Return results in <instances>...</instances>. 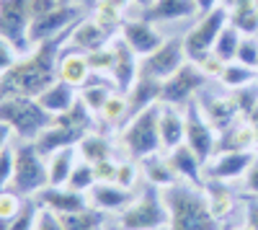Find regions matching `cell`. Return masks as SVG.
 Listing matches in <instances>:
<instances>
[{"instance_id":"cell-1","label":"cell","mask_w":258,"mask_h":230,"mask_svg":"<svg viewBox=\"0 0 258 230\" xmlns=\"http://www.w3.org/2000/svg\"><path fill=\"white\" fill-rule=\"evenodd\" d=\"M70 31L41 41V44H36L29 52L21 54L16 65L6 75H0V98L3 96H31V98H36L44 88H49L57 80V62H59L64 44H68Z\"/></svg>"},{"instance_id":"cell-2","label":"cell","mask_w":258,"mask_h":230,"mask_svg":"<svg viewBox=\"0 0 258 230\" xmlns=\"http://www.w3.org/2000/svg\"><path fill=\"white\" fill-rule=\"evenodd\" d=\"M168 204V230H222V222L212 215L207 197L199 186L191 184H173L163 189Z\"/></svg>"},{"instance_id":"cell-3","label":"cell","mask_w":258,"mask_h":230,"mask_svg":"<svg viewBox=\"0 0 258 230\" xmlns=\"http://www.w3.org/2000/svg\"><path fill=\"white\" fill-rule=\"evenodd\" d=\"M52 114L31 96H3L0 98V124L18 137L34 142L52 124Z\"/></svg>"},{"instance_id":"cell-4","label":"cell","mask_w":258,"mask_h":230,"mask_svg":"<svg viewBox=\"0 0 258 230\" xmlns=\"http://www.w3.org/2000/svg\"><path fill=\"white\" fill-rule=\"evenodd\" d=\"M160 106L163 103H153L147 106L145 111L135 114L129 119L121 132H119V140H121V148L126 153V158L132 160H145L150 155H158L163 153V145H160Z\"/></svg>"},{"instance_id":"cell-5","label":"cell","mask_w":258,"mask_h":230,"mask_svg":"<svg viewBox=\"0 0 258 230\" xmlns=\"http://www.w3.org/2000/svg\"><path fill=\"white\" fill-rule=\"evenodd\" d=\"M124 230H168L170 215L163 197V189L145 184V189L135 197V202L116 217Z\"/></svg>"},{"instance_id":"cell-6","label":"cell","mask_w":258,"mask_h":230,"mask_svg":"<svg viewBox=\"0 0 258 230\" xmlns=\"http://www.w3.org/2000/svg\"><path fill=\"white\" fill-rule=\"evenodd\" d=\"M44 186H49V171H47V155H41L36 142L21 140L16 145V171L8 189L18 192L21 197L34 199Z\"/></svg>"},{"instance_id":"cell-7","label":"cell","mask_w":258,"mask_h":230,"mask_svg":"<svg viewBox=\"0 0 258 230\" xmlns=\"http://www.w3.org/2000/svg\"><path fill=\"white\" fill-rule=\"evenodd\" d=\"M230 24V13L225 6H217L209 13L197 16V24H194L186 34H183V44H186V54L188 60H197L204 52H212L214 41L222 34V29Z\"/></svg>"},{"instance_id":"cell-8","label":"cell","mask_w":258,"mask_h":230,"mask_svg":"<svg viewBox=\"0 0 258 230\" xmlns=\"http://www.w3.org/2000/svg\"><path fill=\"white\" fill-rule=\"evenodd\" d=\"M207 75L188 60L183 68H178L170 78L163 80V93L160 103H170V106H186L194 98H199V93L207 86Z\"/></svg>"},{"instance_id":"cell-9","label":"cell","mask_w":258,"mask_h":230,"mask_svg":"<svg viewBox=\"0 0 258 230\" xmlns=\"http://www.w3.org/2000/svg\"><path fill=\"white\" fill-rule=\"evenodd\" d=\"M183 114H186V145L199 155V160L207 165V160L217 153V130L207 122L202 106H199V98H194L191 103L183 106Z\"/></svg>"},{"instance_id":"cell-10","label":"cell","mask_w":258,"mask_h":230,"mask_svg":"<svg viewBox=\"0 0 258 230\" xmlns=\"http://www.w3.org/2000/svg\"><path fill=\"white\" fill-rule=\"evenodd\" d=\"M83 11L78 3H64L57 6L52 13H44L39 18H31V26H29V47H36L47 39H54L59 34H68L78 21L83 18Z\"/></svg>"},{"instance_id":"cell-11","label":"cell","mask_w":258,"mask_h":230,"mask_svg":"<svg viewBox=\"0 0 258 230\" xmlns=\"http://www.w3.org/2000/svg\"><path fill=\"white\" fill-rule=\"evenodd\" d=\"M186 62H188V54H186L183 36H170L153 54H147L145 60H140V75L165 80V78L173 75L178 68H183Z\"/></svg>"},{"instance_id":"cell-12","label":"cell","mask_w":258,"mask_h":230,"mask_svg":"<svg viewBox=\"0 0 258 230\" xmlns=\"http://www.w3.org/2000/svg\"><path fill=\"white\" fill-rule=\"evenodd\" d=\"M29 26H31V11L29 0H0V36L24 54L29 52Z\"/></svg>"},{"instance_id":"cell-13","label":"cell","mask_w":258,"mask_h":230,"mask_svg":"<svg viewBox=\"0 0 258 230\" xmlns=\"http://www.w3.org/2000/svg\"><path fill=\"white\" fill-rule=\"evenodd\" d=\"M255 155H258V150H220L207 160L204 176L214 179V181H227V184L245 179Z\"/></svg>"},{"instance_id":"cell-14","label":"cell","mask_w":258,"mask_h":230,"mask_svg":"<svg viewBox=\"0 0 258 230\" xmlns=\"http://www.w3.org/2000/svg\"><path fill=\"white\" fill-rule=\"evenodd\" d=\"M119 36L126 41V47L132 49L140 60H145L147 54H153L165 41L160 29H155L153 21H147V18H129V21H124L121 29H119Z\"/></svg>"},{"instance_id":"cell-15","label":"cell","mask_w":258,"mask_h":230,"mask_svg":"<svg viewBox=\"0 0 258 230\" xmlns=\"http://www.w3.org/2000/svg\"><path fill=\"white\" fill-rule=\"evenodd\" d=\"M199 106L207 117V122L212 124L217 135H222L227 127H232L238 119H243L240 109H238V101H235L232 93L227 96H217V93H199Z\"/></svg>"},{"instance_id":"cell-16","label":"cell","mask_w":258,"mask_h":230,"mask_svg":"<svg viewBox=\"0 0 258 230\" xmlns=\"http://www.w3.org/2000/svg\"><path fill=\"white\" fill-rule=\"evenodd\" d=\"M111 47H114V68H111L109 78L114 80L119 93H126L135 86V80L140 78V57L126 47V41L119 34L111 39Z\"/></svg>"},{"instance_id":"cell-17","label":"cell","mask_w":258,"mask_h":230,"mask_svg":"<svg viewBox=\"0 0 258 230\" xmlns=\"http://www.w3.org/2000/svg\"><path fill=\"white\" fill-rule=\"evenodd\" d=\"M135 197L137 194L132 189H124L119 184H106V181H96L93 189L88 192L91 207L101 210L103 215H116V217L135 202Z\"/></svg>"},{"instance_id":"cell-18","label":"cell","mask_w":258,"mask_h":230,"mask_svg":"<svg viewBox=\"0 0 258 230\" xmlns=\"http://www.w3.org/2000/svg\"><path fill=\"white\" fill-rule=\"evenodd\" d=\"M34 199L41 207L57 212V215H73V212H83V210H88V207H91L88 194L73 192L70 186H44V189H41Z\"/></svg>"},{"instance_id":"cell-19","label":"cell","mask_w":258,"mask_h":230,"mask_svg":"<svg viewBox=\"0 0 258 230\" xmlns=\"http://www.w3.org/2000/svg\"><path fill=\"white\" fill-rule=\"evenodd\" d=\"M114 36H116V34H111L109 29H103L93 16H83L78 24L73 26L70 36H68V47L80 49V52L88 54V52H93V49L106 47Z\"/></svg>"},{"instance_id":"cell-20","label":"cell","mask_w":258,"mask_h":230,"mask_svg":"<svg viewBox=\"0 0 258 230\" xmlns=\"http://www.w3.org/2000/svg\"><path fill=\"white\" fill-rule=\"evenodd\" d=\"M163 155H165L168 165L173 168V174L178 176V181L191 184V186H199V189L204 186V181H207V176H204V163L199 160V155L194 153L186 142L178 145V148H173V150L163 153Z\"/></svg>"},{"instance_id":"cell-21","label":"cell","mask_w":258,"mask_h":230,"mask_svg":"<svg viewBox=\"0 0 258 230\" xmlns=\"http://www.w3.org/2000/svg\"><path fill=\"white\" fill-rule=\"evenodd\" d=\"M57 78H59L62 83H68V86H73V88L80 91L85 83L93 78L88 54L64 44V49H62V54H59V62H57Z\"/></svg>"},{"instance_id":"cell-22","label":"cell","mask_w":258,"mask_h":230,"mask_svg":"<svg viewBox=\"0 0 258 230\" xmlns=\"http://www.w3.org/2000/svg\"><path fill=\"white\" fill-rule=\"evenodd\" d=\"M88 132L75 130V127H70V124H62L59 119H52V124L34 142H36V148L41 150V155H52V153H57L62 148H78V142Z\"/></svg>"},{"instance_id":"cell-23","label":"cell","mask_w":258,"mask_h":230,"mask_svg":"<svg viewBox=\"0 0 258 230\" xmlns=\"http://www.w3.org/2000/svg\"><path fill=\"white\" fill-rule=\"evenodd\" d=\"M158 127H160L163 153L183 145L186 142V114H183V106H170V103H163Z\"/></svg>"},{"instance_id":"cell-24","label":"cell","mask_w":258,"mask_h":230,"mask_svg":"<svg viewBox=\"0 0 258 230\" xmlns=\"http://www.w3.org/2000/svg\"><path fill=\"white\" fill-rule=\"evenodd\" d=\"M202 192L207 197V204L212 215L217 217L220 222L230 220V215L235 212V204H238V197H235V192L227 186V181H214V179H207Z\"/></svg>"},{"instance_id":"cell-25","label":"cell","mask_w":258,"mask_h":230,"mask_svg":"<svg viewBox=\"0 0 258 230\" xmlns=\"http://www.w3.org/2000/svg\"><path fill=\"white\" fill-rule=\"evenodd\" d=\"M194 16H199L197 0H155L150 8H145L142 18L160 24V21H186Z\"/></svg>"},{"instance_id":"cell-26","label":"cell","mask_w":258,"mask_h":230,"mask_svg":"<svg viewBox=\"0 0 258 230\" xmlns=\"http://www.w3.org/2000/svg\"><path fill=\"white\" fill-rule=\"evenodd\" d=\"M80 96H78V88H73V86H68V83H62L59 78L52 83L49 88H44L39 96H36V101L44 106V111H49L52 117H59V114H64V111H70L73 106H75V101H78Z\"/></svg>"},{"instance_id":"cell-27","label":"cell","mask_w":258,"mask_h":230,"mask_svg":"<svg viewBox=\"0 0 258 230\" xmlns=\"http://www.w3.org/2000/svg\"><path fill=\"white\" fill-rule=\"evenodd\" d=\"M220 150H258V135H255V127L250 124V119H238L227 127L220 140H217V153Z\"/></svg>"},{"instance_id":"cell-28","label":"cell","mask_w":258,"mask_h":230,"mask_svg":"<svg viewBox=\"0 0 258 230\" xmlns=\"http://www.w3.org/2000/svg\"><path fill=\"white\" fill-rule=\"evenodd\" d=\"M160 93H163V80L140 75L135 80V86L126 91V101H129V111H132V117L145 111L147 106H153V103H160Z\"/></svg>"},{"instance_id":"cell-29","label":"cell","mask_w":258,"mask_h":230,"mask_svg":"<svg viewBox=\"0 0 258 230\" xmlns=\"http://www.w3.org/2000/svg\"><path fill=\"white\" fill-rule=\"evenodd\" d=\"M114 91H116V86H114L111 78H106V75H93V78L78 91V96H80V101L85 103V106L91 109V114L98 119L101 109L106 106V101L111 98Z\"/></svg>"},{"instance_id":"cell-30","label":"cell","mask_w":258,"mask_h":230,"mask_svg":"<svg viewBox=\"0 0 258 230\" xmlns=\"http://www.w3.org/2000/svg\"><path fill=\"white\" fill-rule=\"evenodd\" d=\"M80 160L78 148H62L52 155H47V171H49V186H68L75 163Z\"/></svg>"},{"instance_id":"cell-31","label":"cell","mask_w":258,"mask_h":230,"mask_svg":"<svg viewBox=\"0 0 258 230\" xmlns=\"http://www.w3.org/2000/svg\"><path fill=\"white\" fill-rule=\"evenodd\" d=\"M140 168H142V179H145V184H153V186H158V189H165V186L178 184V176H176L173 168L168 165V160H165L163 153L150 155V158L140 160Z\"/></svg>"},{"instance_id":"cell-32","label":"cell","mask_w":258,"mask_h":230,"mask_svg":"<svg viewBox=\"0 0 258 230\" xmlns=\"http://www.w3.org/2000/svg\"><path fill=\"white\" fill-rule=\"evenodd\" d=\"M78 155H80V160H85V163H101V160H109V158H114V142L106 137V135H101V132H88L80 142H78Z\"/></svg>"},{"instance_id":"cell-33","label":"cell","mask_w":258,"mask_h":230,"mask_svg":"<svg viewBox=\"0 0 258 230\" xmlns=\"http://www.w3.org/2000/svg\"><path fill=\"white\" fill-rule=\"evenodd\" d=\"M227 13H230V26H235L243 36L258 34V0H245V3L230 8Z\"/></svg>"},{"instance_id":"cell-34","label":"cell","mask_w":258,"mask_h":230,"mask_svg":"<svg viewBox=\"0 0 258 230\" xmlns=\"http://www.w3.org/2000/svg\"><path fill=\"white\" fill-rule=\"evenodd\" d=\"M132 119V111H129V101H126V93H119V91H114L111 93V98L106 101V106L101 109V114H98V122H103V124H109V127H124V124Z\"/></svg>"},{"instance_id":"cell-35","label":"cell","mask_w":258,"mask_h":230,"mask_svg":"<svg viewBox=\"0 0 258 230\" xmlns=\"http://www.w3.org/2000/svg\"><path fill=\"white\" fill-rule=\"evenodd\" d=\"M220 83L227 91H240V88H248L253 83H258V70L240 65V62H227L220 75Z\"/></svg>"},{"instance_id":"cell-36","label":"cell","mask_w":258,"mask_h":230,"mask_svg":"<svg viewBox=\"0 0 258 230\" xmlns=\"http://www.w3.org/2000/svg\"><path fill=\"white\" fill-rule=\"evenodd\" d=\"M64 230H98L103 225V212L96 207H88L83 212H73V215H59Z\"/></svg>"},{"instance_id":"cell-37","label":"cell","mask_w":258,"mask_h":230,"mask_svg":"<svg viewBox=\"0 0 258 230\" xmlns=\"http://www.w3.org/2000/svg\"><path fill=\"white\" fill-rule=\"evenodd\" d=\"M240 39H243V34L235 29V26H225L222 29V34L217 36V41H214V47H212V52L217 54L222 62H232L235 57H238V47H240Z\"/></svg>"},{"instance_id":"cell-38","label":"cell","mask_w":258,"mask_h":230,"mask_svg":"<svg viewBox=\"0 0 258 230\" xmlns=\"http://www.w3.org/2000/svg\"><path fill=\"white\" fill-rule=\"evenodd\" d=\"M96 168H93V163H85V160H78L75 163V168H73V176L68 181V186L73 192H83V194H88L93 189V184H96Z\"/></svg>"},{"instance_id":"cell-39","label":"cell","mask_w":258,"mask_h":230,"mask_svg":"<svg viewBox=\"0 0 258 230\" xmlns=\"http://www.w3.org/2000/svg\"><path fill=\"white\" fill-rule=\"evenodd\" d=\"M24 204H26V197H21L18 192H13V189L0 192V222L8 225L21 210H24Z\"/></svg>"},{"instance_id":"cell-40","label":"cell","mask_w":258,"mask_h":230,"mask_svg":"<svg viewBox=\"0 0 258 230\" xmlns=\"http://www.w3.org/2000/svg\"><path fill=\"white\" fill-rule=\"evenodd\" d=\"M88 62H91L93 75H106L109 78V73L114 68V47H111V41L106 47H101V49L88 52Z\"/></svg>"},{"instance_id":"cell-41","label":"cell","mask_w":258,"mask_h":230,"mask_svg":"<svg viewBox=\"0 0 258 230\" xmlns=\"http://www.w3.org/2000/svg\"><path fill=\"white\" fill-rule=\"evenodd\" d=\"M140 176H142L140 163L132 160V158H126V160H119V165H116V181L114 184H119V186H124V189H132L135 192V184L140 181Z\"/></svg>"},{"instance_id":"cell-42","label":"cell","mask_w":258,"mask_h":230,"mask_svg":"<svg viewBox=\"0 0 258 230\" xmlns=\"http://www.w3.org/2000/svg\"><path fill=\"white\" fill-rule=\"evenodd\" d=\"M13 171H16V145L8 142L6 148L0 150V192H6L11 186Z\"/></svg>"},{"instance_id":"cell-43","label":"cell","mask_w":258,"mask_h":230,"mask_svg":"<svg viewBox=\"0 0 258 230\" xmlns=\"http://www.w3.org/2000/svg\"><path fill=\"white\" fill-rule=\"evenodd\" d=\"M36 212H39V202H36V199H26L24 210H21V212L8 222V230H34Z\"/></svg>"},{"instance_id":"cell-44","label":"cell","mask_w":258,"mask_h":230,"mask_svg":"<svg viewBox=\"0 0 258 230\" xmlns=\"http://www.w3.org/2000/svg\"><path fill=\"white\" fill-rule=\"evenodd\" d=\"M232 62H240V65H248V68L258 70V39L255 36H243L240 47H238V57H235Z\"/></svg>"},{"instance_id":"cell-45","label":"cell","mask_w":258,"mask_h":230,"mask_svg":"<svg viewBox=\"0 0 258 230\" xmlns=\"http://www.w3.org/2000/svg\"><path fill=\"white\" fill-rule=\"evenodd\" d=\"M191 62H194V65H197L207 78H217V80H220V75H222V70H225V65H227V62H222L214 52H204V54H199L197 60H191Z\"/></svg>"},{"instance_id":"cell-46","label":"cell","mask_w":258,"mask_h":230,"mask_svg":"<svg viewBox=\"0 0 258 230\" xmlns=\"http://www.w3.org/2000/svg\"><path fill=\"white\" fill-rule=\"evenodd\" d=\"M34 230H64V225H62V217L57 212H52V210H47V207L39 204Z\"/></svg>"},{"instance_id":"cell-47","label":"cell","mask_w":258,"mask_h":230,"mask_svg":"<svg viewBox=\"0 0 258 230\" xmlns=\"http://www.w3.org/2000/svg\"><path fill=\"white\" fill-rule=\"evenodd\" d=\"M18 57H21V52L11 44L8 39H3L0 36V75H6L16 62H18Z\"/></svg>"},{"instance_id":"cell-48","label":"cell","mask_w":258,"mask_h":230,"mask_svg":"<svg viewBox=\"0 0 258 230\" xmlns=\"http://www.w3.org/2000/svg\"><path fill=\"white\" fill-rule=\"evenodd\" d=\"M116 165H119V160H114V158L96 163L93 165V168H96V179L98 181H106V184H114L116 181Z\"/></svg>"},{"instance_id":"cell-49","label":"cell","mask_w":258,"mask_h":230,"mask_svg":"<svg viewBox=\"0 0 258 230\" xmlns=\"http://www.w3.org/2000/svg\"><path fill=\"white\" fill-rule=\"evenodd\" d=\"M243 217L248 230H258V197H248L243 202Z\"/></svg>"},{"instance_id":"cell-50","label":"cell","mask_w":258,"mask_h":230,"mask_svg":"<svg viewBox=\"0 0 258 230\" xmlns=\"http://www.w3.org/2000/svg\"><path fill=\"white\" fill-rule=\"evenodd\" d=\"M57 6H64L59 0H29V11H31V18H39L44 13H52Z\"/></svg>"},{"instance_id":"cell-51","label":"cell","mask_w":258,"mask_h":230,"mask_svg":"<svg viewBox=\"0 0 258 230\" xmlns=\"http://www.w3.org/2000/svg\"><path fill=\"white\" fill-rule=\"evenodd\" d=\"M243 184H245V194H248V197H258V155H255L253 165L248 168Z\"/></svg>"},{"instance_id":"cell-52","label":"cell","mask_w":258,"mask_h":230,"mask_svg":"<svg viewBox=\"0 0 258 230\" xmlns=\"http://www.w3.org/2000/svg\"><path fill=\"white\" fill-rule=\"evenodd\" d=\"M220 6V0H197V8H199V16L202 13H209Z\"/></svg>"},{"instance_id":"cell-53","label":"cell","mask_w":258,"mask_h":230,"mask_svg":"<svg viewBox=\"0 0 258 230\" xmlns=\"http://www.w3.org/2000/svg\"><path fill=\"white\" fill-rule=\"evenodd\" d=\"M11 135H13V132H11V130L6 127V124H0V150H3L6 145L11 142Z\"/></svg>"},{"instance_id":"cell-54","label":"cell","mask_w":258,"mask_h":230,"mask_svg":"<svg viewBox=\"0 0 258 230\" xmlns=\"http://www.w3.org/2000/svg\"><path fill=\"white\" fill-rule=\"evenodd\" d=\"M240 3H245V0H220V6H225L227 11L235 8V6H240Z\"/></svg>"},{"instance_id":"cell-55","label":"cell","mask_w":258,"mask_h":230,"mask_svg":"<svg viewBox=\"0 0 258 230\" xmlns=\"http://www.w3.org/2000/svg\"><path fill=\"white\" fill-rule=\"evenodd\" d=\"M248 119H250V124L255 127V135H258V103H255V109H253V114H250Z\"/></svg>"},{"instance_id":"cell-56","label":"cell","mask_w":258,"mask_h":230,"mask_svg":"<svg viewBox=\"0 0 258 230\" xmlns=\"http://www.w3.org/2000/svg\"><path fill=\"white\" fill-rule=\"evenodd\" d=\"M132 3H135V6H140V8L145 11V8H150V6H153L155 0H132Z\"/></svg>"},{"instance_id":"cell-57","label":"cell","mask_w":258,"mask_h":230,"mask_svg":"<svg viewBox=\"0 0 258 230\" xmlns=\"http://www.w3.org/2000/svg\"><path fill=\"white\" fill-rule=\"evenodd\" d=\"M96 3H98V0H78V6H80V8H88V11H91Z\"/></svg>"},{"instance_id":"cell-58","label":"cell","mask_w":258,"mask_h":230,"mask_svg":"<svg viewBox=\"0 0 258 230\" xmlns=\"http://www.w3.org/2000/svg\"><path fill=\"white\" fill-rule=\"evenodd\" d=\"M103 227H106V230H124V227H121L119 222H111V225H103Z\"/></svg>"},{"instance_id":"cell-59","label":"cell","mask_w":258,"mask_h":230,"mask_svg":"<svg viewBox=\"0 0 258 230\" xmlns=\"http://www.w3.org/2000/svg\"><path fill=\"white\" fill-rule=\"evenodd\" d=\"M59 3H78V0H59Z\"/></svg>"},{"instance_id":"cell-60","label":"cell","mask_w":258,"mask_h":230,"mask_svg":"<svg viewBox=\"0 0 258 230\" xmlns=\"http://www.w3.org/2000/svg\"><path fill=\"white\" fill-rule=\"evenodd\" d=\"M227 230V227H225ZM230 230H248V227H230Z\"/></svg>"},{"instance_id":"cell-61","label":"cell","mask_w":258,"mask_h":230,"mask_svg":"<svg viewBox=\"0 0 258 230\" xmlns=\"http://www.w3.org/2000/svg\"><path fill=\"white\" fill-rule=\"evenodd\" d=\"M103 225H106V222H103ZM103 225H101V227H98V230H106V227H103Z\"/></svg>"}]
</instances>
